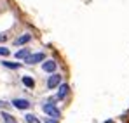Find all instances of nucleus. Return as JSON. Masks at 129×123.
Instances as JSON below:
<instances>
[{"label":"nucleus","mask_w":129,"mask_h":123,"mask_svg":"<svg viewBox=\"0 0 129 123\" xmlns=\"http://www.w3.org/2000/svg\"><path fill=\"white\" fill-rule=\"evenodd\" d=\"M61 83V75H58L56 71L51 73L49 80H47V88H58V85Z\"/></svg>","instance_id":"3"},{"label":"nucleus","mask_w":129,"mask_h":123,"mask_svg":"<svg viewBox=\"0 0 129 123\" xmlns=\"http://www.w3.org/2000/svg\"><path fill=\"white\" fill-rule=\"evenodd\" d=\"M12 106H14L16 109H28V107H30V102H28L26 99H14V101H12Z\"/></svg>","instance_id":"6"},{"label":"nucleus","mask_w":129,"mask_h":123,"mask_svg":"<svg viewBox=\"0 0 129 123\" xmlns=\"http://www.w3.org/2000/svg\"><path fill=\"white\" fill-rule=\"evenodd\" d=\"M40 61H45V54H44V52L30 54V56L24 59V62H26V64H37V62H40Z\"/></svg>","instance_id":"2"},{"label":"nucleus","mask_w":129,"mask_h":123,"mask_svg":"<svg viewBox=\"0 0 129 123\" xmlns=\"http://www.w3.org/2000/svg\"><path fill=\"white\" fill-rule=\"evenodd\" d=\"M56 68H58V64H56L54 59H47V61L42 62V69L45 71V73H54Z\"/></svg>","instance_id":"5"},{"label":"nucleus","mask_w":129,"mask_h":123,"mask_svg":"<svg viewBox=\"0 0 129 123\" xmlns=\"http://www.w3.org/2000/svg\"><path fill=\"white\" fill-rule=\"evenodd\" d=\"M2 118H4V123H18L16 118L12 114H9V113H2Z\"/></svg>","instance_id":"10"},{"label":"nucleus","mask_w":129,"mask_h":123,"mask_svg":"<svg viewBox=\"0 0 129 123\" xmlns=\"http://www.w3.org/2000/svg\"><path fill=\"white\" fill-rule=\"evenodd\" d=\"M28 56H30V49H28V47H24V49H21V50L16 52V59H26Z\"/></svg>","instance_id":"8"},{"label":"nucleus","mask_w":129,"mask_h":123,"mask_svg":"<svg viewBox=\"0 0 129 123\" xmlns=\"http://www.w3.org/2000/svg\"><path fill=\"white\" fill-rule=\"evenodd\" d=\"M9 54H11V50H9L7 47H0V56L5 57V56H9Z\"/></svg>","instance_id":"13"},{"label":"nucleus","mask_w":129,"mask_h":123,"mask_svg":"<svg viewBox=\"0 0 129 123\" xmlns=\"http://www.w3.org/2000/svg\"><path fill=\"white\" fill-rule=\"evenodd\" d=\"M2 64H4L5 68H11V69H18V68H19V64H18V62H9V61H4Z\"/></svg>","instance_id":"12"},{"label":"nucleus","mask_w":129,"mask_h":123,"mask_svg":"<svg viewBox=\"0 0 129 123\" xmlns=\"http://www.w3.org/2000/svg\"><path fill=\"white\" fill-rule=\"evenodd\" d=\"M24 118H26V123H42L37 116H35V114H31V113H28Z\"/></svg>","instance_id":"11"},{"label":"nucleus","mask_w":129,"mask_h":123,"mask_svg":"<svg viewBox=\"0 0 129 123\" xmlns=\"http://www.w3.org/2000/svg\"><path fill=\"white\" fill-rule=\"evenodd\" d=\"M107 123H113V121H112V120H108V121H107Z\"/></svg>","instance_id":"17"},{"label":"nucleus","mask_w":129,"mask_h":123,"mask_svg":"<svg viewBox=\"0 0 129 123\" xmlns=\"http://www.w3.org/2000/svg\"><path fill=\"white\" fill-rule=\"evenodd\" d=\"M44 123H58V118H51V116H49V118H45Z\"/></svg>","instance_id":"14"},{"label":"nucleus","mask_w":129,"mask_h":123,"mask_svg":"<svg viewBox=\"0 0 129 123\" xmlns=\"http://www.w3.org/2000/svg\"><path fill=\"white\" fill-rule=\"evenodd\" d=\"M42 109H44V113H45V116H51V118H58V120H59V116H61L59 109L56 107V104L49 102V101L42 104Z\"/></svg>","instance_id":"1"},{"label":"nucleus","mask_w":129,"mask_h":123,"mask_svg":"<svg viewBox=\"0 0 129 123\" xmlns=\"http://www.w3.org/2000/svg\"><path fill=\"white\" fill-rule=\"evenodd\" d=\"M23 85L28 87V88H33V87H35V82H33V78H30V76H23Z\"/></svg>","instance_id":"9"},{"label":"nucleus","mask_w":129,"mask_h":123,"mask_svg":"<svg viewBox=\"0 0 129 123\" xmlns=\"http://www.w3.org/2000/svg\"><path fill=\"white\" fill-rule=\"evenodd\" d=\"M0 107H7V102H4V101H0Z\"/></svg>","instance_id":"16"},{"label":"nucleus","mask_w":129,"mask_h":123,"mask_svg":"<svg viewBox=\"0 0 129 123\" xmlns=\"http://www.w3.org/2000/svg\"><path fill=\"white\" fill-rule=\"evenodd\" d=\"M7 40V35H0V42H5Z\"/></svg>","instance_id":"15"},{"label":"nucleus","mask_w":129,"mask_h":123,"mask_svg":"<svg viewBox=\"0 0 129 123\" xmlns=\"http://www.w3.org/2000/svg\"><path fill=\"white\" fill-rule=\"evenodd\" d=\"M68 92H70V85H66V83H59V85H58V94H56V97H58L59 101H63L64 97L68 95Z\"/></svg>","instance_id":"4"},{"label":"nucleus","mask_w":129,"mask_h":123,"mask_svg":"<svg viewBox=\"0 0 129 123\" xmlns=\"http://www.w3.org/2000/svg\"><path fill=\"white\" fill-rule=\"evenodd\" d=\"M30 40H31V35H30V33H24V35L18 37V38L14 40V45H16V47H19V45H24V43H28Z\"/></svg>","instance_id":"7"}]
</instances>
